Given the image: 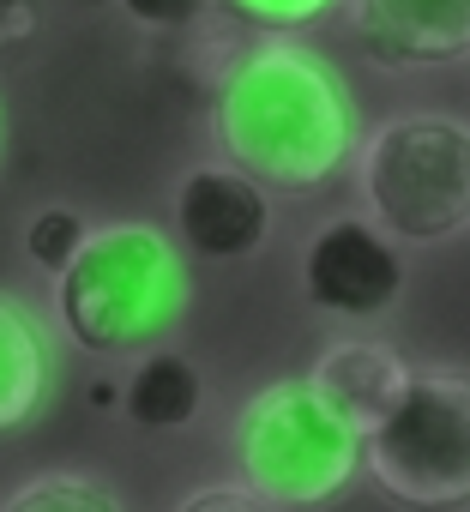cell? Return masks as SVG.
Masks as SVG:
<instances>
[{"mask_svg":"<svg viewBox=\"0 0 470 512\" xmlns=\"http://www.w3.org/2000/svg\"><path fill=\"white\" fill-rule=\"evenodd\" d=\"M223 157L266 193H314L356 151V103L338 67L296 43H260L211 97Z\"/></svg>","mask_w":470,"mask_h":512,"instance_id":"cell-1","label":"cell"},{"mask_svg":"<svg viewBox=\"0 0 470 512\" xmlns=\"http://www.w3.org/2000/svg\"><path fill=\"white\" fill-rule=\"evenodd\" d=\"M193 284L163 229L103 223L55 272V320L85 356H133L187 320Z\"/></svg>","mask_w":470,"mask_h":512,"instance_id":"cell-2","label":"cell"},{"mask_svg":"<svg viewBox=\"0 0 470 512\" xmlns=\"http://www.w3.org/2000/svg\"><path fill=\"white\" fill-rule=\"evenodd\" d=\"M235 464L272 506H326L362 470V428H350L314 380H272L235 416Z\"/></svg>","mask_w":470,"mask_h":512,"instance_id":"cell-3","label":"cell"},{"mask_svg":"<svg viewBox=\"0 0 470 512\" xmlns=\"http://www.w3.org/2000/svg\"><path fill=\"white\" fill-rule=\"evenodd\" d=\"M368 476L404 512L470 506V374H410L398 404L362 434Z\"/></svg>","mask_w":470,"mask_h":512,"instance_id":"cell-4","label":"cell"},{"mask_svg":"<svg viewBox=\"0 0 470 512\" xmlns=\"http://www.w3.org/2000/svg\"><path fill=\"white\" fill-rule=\"evenodd\" d=\"M374 217L404 241H446L470 223V127L446 115H398L362 151Z\"/></svg>","mask_w":470,"mask_h":512,"instance_id":"cell-5","label":"cell"},{"mask_svg":"<svg viewBox=\"0 0 470 512\" xmlns=\"http://www.w3.org/2000/svg\"><path fill=\"white\" fill-rule=\"evenodd\" d=\"M302 290L320 314H338V320H368V314H386L404 290V260L398 247L362 223V217H338L326 223L308 253H302Z\"/></svg>","mask_w":470,"mask_h":512,"instance_id":"cell-6","label":"cell"},{"mask_svg":"<svg viewBox=\"0 0 470 512\" xmlns=\"http://www.w3.org/2000/svg\"><path fill=\"white\" fill-rule=\"evenodd\" d=\"M175 235L199 253V260H217V266L254 260V253L272 241L266 187L254 175H242L235 163L187 169L181 187H175Z\"/></svg>","mask_w":470,"mask_h":512,"instance_id":"cell-7","label":"cell"},{"mask_svg":"<svg viewBox=\"0 0 470 512\" xmlns=\"http://www.w3.org/2000/svg\"><path fill=\"white\" fill-rule=\"evenodd\" d=\"M356 37L380 67H446L470 55V0H362Z\"/></svg>","mask_w":470,"mask_h":512,"instance_id":"cell-8","label":"cell"},{"mask_svg":"<svg viewBox=\"0 0 470 512\" xmlns=\"http://www.w3.org/2000/svg\"><path fill=\"white\" fill-rule=\"evenodd\" d=\"M55 398V344L43 320L0 290V434H19Z\"/></svg>","mask_w":470,"mask_h":512,"instance_id":"cell-9","label":"cell"},{"mask_svg":"<svg viewBox=\"0 0 470 512\" xmlns=\"http://www.w3.org/2000/svg\"><path fill=\"white\" fill-rule=\"evenodd\" d=\"M308 380L326 392V404H332L350 428L368 434V428L398 404V392H404V380H410V362H404L392 344L356 338V344H332V350L314 362Z\"/></svg>","mask_w":470,"mask_h":512,"instance_id":"cell-10","label":"cell"},{"mask_svg":"<svg viewBox=\"0 0 470 512\" xmlns=\"http://www.w3.org/2000/svg\"><path fill=\"white\" fill-rule=\"evenodd\" d=\"M199 410H205V380L181 350H145V362L121 386V416L145 434L193 428Z\"/></svg>","mask_w":470,"mask_h":512,"instance_id":"cell-11","label":"cell"},{"mask_svg":"<svg viewBox=\"0 0 470 512\" xmlns=\"http://www.w3.org/2000/svg\"><path fill=\"white\" fill-rule=\"evenodd\" d=\"M0 512H121L115 488L97 482V476H79V470H49V476H31L19 482Z\"/></svg>","mask_w":470,"mask_h":512,"instance_id":"cell-12","label":"cell"},{"mask_svg":"<svg viewBox=\"0 0 470 512\" xmlns=\"http://www.w3.org/2000/svg\"><path fill=\"white\" fill-rule=\"evenodd\" d=\"M85 235H91V217H85L79 205H37L31 223H25V260L55 278L73 253H79Z\"/></svg>","mask_w":470,"mask_h":512,"instance_id":"cell-13","label":"cell"},{"mask_svg":"<svg viewBox=\"0 0 470 512\" xmlns=\"http://www.w3.org/2000/svg\"><path fill=\"white\" fill-rule=\"evenodd\" d=\"M223 7L242 25H260V31H296V25L326 19L338 0H223Z\"/></svg>","mask_w":470,"mask_h":512,"instance_id":"cell-14","label":"cell"},{"mask_svg":"<svg viewBox=\"0 0 470 512\" xmlns=\"http://www.w3.org/2000/svg\"><path fill=\"white\" fill-rule=\"evenodd\" d=\"M205 7L211 0H121V13L145 31H187L205 19Z\"/></svg>","mask_w":470,"mask_h":512,"instance_id":"cell-15","label":"cell"},{"mask_svg":"<svg viewBox=\"0 0 470 512\" xmlns=\"http://www.w3.org/2000/svg\"><path fill=\"white\" fill-rule=\"evenodd\" d=\"M175 512H278L266 494H254L248 482L242 488H229V482H211V488H193Z\"/></svg>","mask_w":470,"mask_h":512,"instance_id":"cell-16","label":"cell"},{"mask_svg":"<svg viewBox=\"0 0 470 512\" xmlns=\"http://www.w3.org/2000/svg\"><path fill=\"white\" fill-rule=\"evenodd\" d=\"M37 31H43V7H37V0H0V55L25 49Z\"/></svg>","mask_w":470,"mask_h":512,"instance_id":"cell-17","label":"cell"},{"mask_svg":"<svg viewBox=\"0 0 470 512\" xmlns=\"http://www.w3.org/2000/svg\"><path fill=\"white\" fill-rule=\"evenodd\" d=\"M0 139H7V115H0Z\"/></svg>","mask_w":470,"mask_h":512,"instance_id":"cell-18","label":"cell"}]
</instances>
